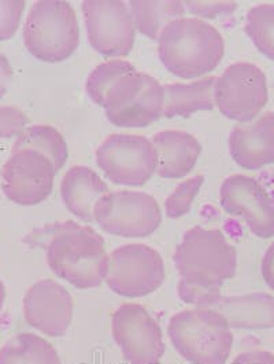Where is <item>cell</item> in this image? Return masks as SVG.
Returning a JSON list of instances; mask_svg holds the SVG:
<instances>
[{"label":"cell","mask_w":274,"mask_h":364,"mask_svg":"<svg viewBox=\"0 0 274 364\" xmlns=\"http://www.w3.org/2000/svg\"><path fill=\"white\" fill-rule=\"evenodd\" d=\"M168 336L178 355L192 364H225L234 333L228 321L213 308H195L173 315Z\"/></svg>","instance_id":"cell-4"},{"label":"cell","mask_w":274,"mask_h":364,"mask_svg":"<svg viewBox=\"0 0 274 364\" xmlns=\"http://www.w3.org/2000/svg\"><path fill=\"white\" fill-rule=\"evenodd\" d=\"M4 300H6V286L0 281V311L3 309Z\"/></svg>","instance_id":"cell-33"},{"label":"cell","mask_w":274,"mask_h":364,"mask_svg":"<svg viewBox=\"0 0 274 364\" xmlns=\"http://www.w3.org/2000/svg\"><path fill=\"white\" fill-rule=\"evenodd\" d=\"M111 333L129 364H159L165 353L162 328L140 304H124L116 309Z\"/></svg>","instance_id":"cell-11"},{"label":"cell","mask_w":274,"mask_h":364,"mask_svg":"<svg viewBox=\"0 0 274 364\" xmlns=\"http://www.w3.org/2000/svg\"><path fill=\"white\" fill-rule=\"evenodd\" d=\"M232 364H274V355L268 350H250L239 355Z\"/></svg>","instance_id":"cell-30"},{"label":"cell","mask_w":274,"mask_h":364,"mask_svg":"<svg viewBox=\"0 0 274 364\" xmlns=\"http://www.w3.org/2000/svg\"><path fill=\"white\" fill-rule=\"evenodd\" d=\"M50 269L76 289H95L106 281L110 256L102 235L79 223H58L45 246Z\"/></svg>","instance_id":"cell-2"},{"label":"cell","mask_w":274,"mask_h":364,"mask_svg":"<svg viewBox=\"0 0 274 364\" xmlns=\"http://www.w3.org/2000/svg\"><path fill=\"white\" fill-rule=\"evenodd\" d=\"M80 43L76 11L67 1H38L31 7L23 25V44L40 61H65Z\"/></svg>","instance_id":"cell-5"},{"label":"cell","mask_w":274,"mask_h":364,"mask_svg":"<svg viewBox=\"0 0 274 364\" xmlns=\"http://www.w3.org/2000/svg\"><path fill=\"white\" fill-rule=\"evenodd\" d=\"M157 149V173L162 179H181L190 175L200 157L202 146L194 135L168 129L154 135Z\"/></svg>","instance_id":"cell-18"},{"label":"cell","mask_w":274,"mask_h":364,"mask_svg":"<svg viewBox=\"0 0 274 364\" xmlns=\"http://www.w3.org/2000/svg\"><path fill=\"white\" fill-rule=\"evenodd\" d=\"M22 309L26 323L48 337H63L73 319L70 293L53 279L32 284L25 293Z\"/></svg>","instance_id":"cell-15"},{"label":"cell","mask_w":274,"mask_h":364,"mask_svg":"<svg viewBox=\"0 0 274 364\" xmlns=\"http://www.w3.org/2000/svg\"><path fill=\"white\" fill-rule=\"evenodd\" d=\"M214 101L221 114L229 120L253 122L269 101L265 73L251 62L229 65L217 77Z\"/></svg>","instance_id":"cell-10"},{"label":"cell","mask_w":274,"mask_h":364,"mask_svg":"<svg viewBox=\"0 0 274 364\" xmlns=\"http://www.w3.org/2000/svg\"><path fill=\"white\" fill-rule=\"evenodd\" d=\"M222 209L240 218L259 238L274 237V201L262 184L246 175L226 178L219 188Z\"/></svg>","instance_id":"cell-14"},{"label":"cell","mask_w":274,"mask_h":364,"mask_svg":"<svg viewBox=\"0 0 274 364\" xmlns=\"http://www.w3.org/2000/svg\"><path fill=\"white\" fill-rule=\"evenodd\" d=\"M163 281L165 263L151 246L128 243L110 255L106 284L121 297H146L157 291Z\"/></svg>","instance_id":"cell-9"},{"label":"cell","mask_w":274,"mask_h":364,"mask_svg":"<svg viewBox=\"0 0 274 364\" xmlns=\"http://www.w3.org/2000/svg\"><path fill=\"white\" fill-rule=\"evenodd\" d=\"M163 101V85L151 75L135 69L122 75L110 87L102 107L111 124L141 128L162 117Z\"/></svg>","instance_id":"cell-6"},{"label":"cell","mask_w":274,"mask_h":364,"mask_svg":"<svg viewBox=\"0 0 274 364\" xmlns=\"http://www.w3.org/2000/svg\"><path fill=\"white\" fill-rule=\"evenodd\" d=\"M97 164L109 181L141 187L157 173V149L144 136L113 134L99 146Z\"/></svg>","instance_id":"cell-7"},{"label":"cell","mask_w":274,"mask_h":364,"mask_svg":"<svg viewBox=\"0 0 274 364\" xmlns=\"http://www.w3.org/2000/svg\"><path fill=\"white\" fill-rule=\"evenodd\" d=\"M234 161L244 169L256 171L274 164V113L266 112L251 124L236 125L229 135Z\"/></svg>","instance_id":"cell-16"},{"label":"cell","mask_w":274,"mask_h":364,"mask_svg":"<svg viewBox=\"0 0 274 364\" xmlns=\"http://www.w3.org/2000/svg\"><path fill=\"white\" fill-rule=\"evenodd\" d=\"M22 149H32L48 157L57 172L65 166L69 157L65 138L51 125H32L25 128L18 135L11 151Z\"/></svg>","instance_id":"cell-23"},{"label":"cell","mask_w":274,"mask_h":364,"mask_svg":"<svg viewBox=\"0 0 274 364\" xmlns=\"http://www.w3.org/2000/svg\"><path fill=\"white\" fill-rule=\"evenodd\" d=\"M135 28L144 36L158 41L162 31L173 21L184 18L187 9L182 1H141L128 3Z\"/></svg>","instance_id":"cell-21"},{"label":"cell","mask_w":274,"mask_h":364,"mask_svg":"<svg viewBox=\"0 0 274 364\" xmlns=\"http://www.w3.org/2000/svg\"><path fill=\"white\" fill-rule=\"evenodd\" d=\"M13 79V69L9 60L0 53V100L6 95Z\"/></svg>","instance_id":"cell-32"},{"label":"cell","mask_w":274,"mask_h":364,"mask_svg":"<svg viewBox=\"0 0 274 364\" xmlns=\"http://www.w3.org/2000/svg\"><path fill=\"white\" fill-rule=\"evenodd\" d=\"M0 364H60L57 349L33 333H21L0 349Z\"/></svg>","instance_id":"cell-22"},{"label":"cell","mask_w":274,"mask_h":364,"mask_svg":"<svg viewBox=\"0 0 274 364\" xmlns=\"http://www.w3.org/2000/svg\"><path fill=\"white\" fill-rule=\"evenodd\" d=\"M82 14L92 48L106 58L126 57L135 46V22L125 1H84Z\"/></svg>","instance_id":"cell-12"},{"label":"cell","mask_w":274,"mask_h":364,"mask_svg":"<svg viewBox=\"0 0 274 364\" xmlns=\"http://www.w3.org/2000/svg\"><path fill=\"white\" fill-rule=\"evenodd\" d=\"M28 124L25 113L16 106H0V139L20 135Z\"/></svg>","instance_id":"cell-28"},{"label":"cell","mask_w":274,"mask_h":364,"mask_svg":"<svg viewBox=\"0 0 274 364\" xmlns=\"http://www.w3.org/2000/svg\"><path fill=\"white\" fill-rule=\"evenodd\" d=\"M225 54V43L216 28L199 18L170 22L158 39V55L176 77L192 80L212 73Z\"/></svg>","instance_id":"cell-3"},{"label":"cell","mask_w":274,"mask_h":364,"mask_svg":"<svg viewBox=\"0 0 274 364\" xmlns=\"http://www.w3.org/2000/svg\"><path fill=\"white\" fill-rule=\"evenodd\" d=\"M244 32L256 50L274 61V4H256L247 13Z\"/></svg>","instance_id":"cell-24"},{"label":"cell","mask_w":274,"mask_h":364,"mask_svg":"<svg viewBox=\"0 0 274 364\" xmlns=\"http://www.w3.org/2000/svg\"><path fill=\"white\" fill-rule=\"evenodd\" d=\"M204 183L203 175H196L182 183H180L175 191L166 198L165 209L169 219H178L191 210L202 186Z\"/></svg>","instance_id":"cell-26"},{"label":"cell","mask_w":274,"mask_h":364,"mask_svg":"<svg viewBox=\"0 0 274 364\" xmlns=\"http://www.w3.org/2000/svg\"><path fill=\"white\" fill-rule=\"evenodd\" d=\"M185 9L202 18H217L232 14L237 7L234 1H185Z\"/></svg>","instance_id":"cell-29"},{"label":"cell","mask_w":274,"mask_h":364,"mask_svg":"<svg viewBox=\"0 0 274 364\" xmlns=\"http://www.w3.org/2000/svg\"><path fill=\"white\" fill-rule=\"evenodd\" d=\"M109 193V186L85 165L72 166L60 183L63 203L82 222H95V206Z\"/></svg>","instance_id":"cell-17"},{"label":"cell","mask_w":274,"mask_h":364,"mask_svg":"<svg viewBox=\"0 0 274 364\" xmlns=\"http://www.w3.org/2000/svg\"><path fill=\"white\" fill-rule=\"evenodd\" d=\"M214 309L232 328L256 331L274 327V297L268 293L221 297Z\"/></svg>","instance_id":"cell-19"},{"label":"cell","mask_w":274,"mask_h":364,"mask_svg":"<svg viewBox=\"0 0 274 364\" xmlns=\"http://www.w3.org/2000/svg\"><path fill=\"white\" fill-rule=\"evenodd\" d=\"M25 1L6 0L0 1V41L11 39L20 28Z\"/></svg>","instance_id":"cell-27"},{"label":"cell","mask_w":274,"mask_h":364,"mask_svg":"<svg viewBox=\"0 0 274 364\" xmlns=\"http://www.w3.org/2000/svg\"><path fill=\"white\" fill-rule=\"evenodd\" d=\"M216 80V76H206L191 82L165 84L162 116L166 119L190 117L197 112L213 110Z\"/></svg>","instance_id":"cell-20"},{"label":"cell","mask_w":274,"mask_h":364,"mask_svg":"<svg viewBox=\"0 0 274 364\" xmlns=\"http://www.w3.org/2000/svg\"><path fill=\"white\" fill-rule=\"evenodd\" d=\"M0 175L1 190L10 201L33 206L51 196L57 169L44 154L32 149H22L11 151Z\"/></svg>","instance_id":"cell-13"},{"label":"cell","mask_w":274,"mask_h":364,"mask_svg":"<svg viewBox=\"0 0 274 364\" xmlns=\"http://www.w3.org/2000/svg\"><path fill=\"white\" fill-rule=\"evenodd\" d=\"M261 274L265 284L274 291V242L268 247V250L263 255L261 263Z\"/></svg>","instance_id":"cell-31"},{"label":"cell","mask_w":274,"mask_h":364,"mask_svg":"<svg viewBox=\"0 0 274 364\" xmlns=\"http://www.w3.org/2000/svg\"><path fill=\"white\" fill-rule=\"evenodd\" d=\"M136 68L131 62L125 60H111L100 63L97 66L87 79L85 90L88 97L99 106H103L104 97L110 87L118 80L122 75L135 70Z\"/></svg>","instance_id":"cell-25"},{"label":"cell","mask_w":274,"mask_h":364,"mask_svg":"<svg viewBox=\"0 0 274 364\" xmlns=\"http://www.w3.org/2000/svg\"><path fill=\"white\" fill-rule=\"evenodd\" d=\"M95 222L111 235L144 238L162 223L157 200L144 191H110L95 206Z\"/></svg>","instance_id":"cell-8"},{"label":"cell","mask_w":274,"mask_h":364,"mask_svg":"<svg viewBox=\"0 0 274 364\" xmlns=\"http://www.w3.org/2000/svg\"><path fill=\"white\" fill-rule=\"evenodd\" d=\"M180 281L178 297L196 308H214L221 300V287L237 269V252L218 228L200 225L188 230L173 256Z\"/></svg>","instance_id":"cell-1"}]
</instances>
